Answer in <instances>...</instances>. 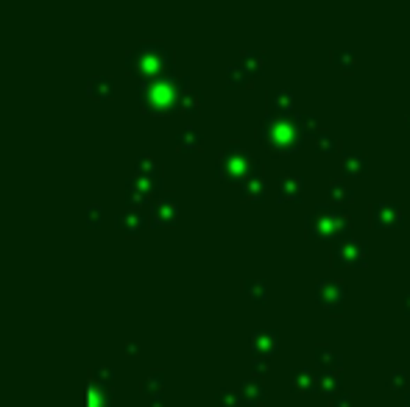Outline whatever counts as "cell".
<instances>
[{
  "label": "cell",
  "mask_w": 410,
  "mask_h": 407,
  "mask_svg": "<svg viewBox=\"0 0 410 407\" xmlns=\"http://www.w3.org/2000/svg\"><path fill=\"white\" fill-rule=\"evenodd\" d=\"M363 257H366V243H360V240H344L335 248V259L344 262V265H355Z\"/></svg>",
  "instance_id": "4"
},
{
  "label": "cell",
  "mask_w": 410,
  "mask_h": 407,
  "mask_svg": "<svg viewBox=\"0 0 410 407\" xmlns=\"http://www.w3.org/2000/svg\"><path fill=\"white\" fill-rule=\"evenodd\" d=\"M349 229V217L335 206H318L307 215V231L313 237H332Z\"/></svg>",
  "instance_id": "1"
},
{
  "label": "cell",
  "mask_w": 410,
  "mask_h": 407,
  "mask_svg": "<svg viewBox=\"0 0 410 407\" xmlns=\"http://www.w3.org/2000/svg\"><path fill=\"white\" fill-rule=\"evenodd\" d=\"M366 168H369V159H366L363 151H346V154H344V171H346L349 176L366 173Z\"/></svg>",
  "instance_id": "5"
},
{
  "label": "cell",
  "mask_w": 410,
  "mask_h": 407,
  "mask_svg": "<svg viewBox=\"0 0 410 407\" xmlns=\"http://www.w3.org/2000/svg\"><path fill=\"white\" fill-rule=\"evenodd\" d=\"M330 196H332V199H338V201H341V199H346V201H349V199H352V190H349L344 182H332V185H330Z\"/></svg>",
  "instance_id": "7"
},
{
  "label": "cell",
  "mask_w": 410,
  "mask_h": 407,
  "mask_svg": "<svg viewBox=\"0 0 410 407\" xmlns=\"http://www.w3.org/2000/svg\"><path fill=\"white\" fill-rule=\"evenodd\" d=\"M318 137H316V145L321 148V151H332L335 148V137L330 134V131H316Z\"/></svg>",
  "instance_id": "8"
},
{
  "label": "cell",
  "mask_w": 410,
  "mask_h": 407,
  "mask_svg": "<svg viewBox=\"0 0 410 407\" xmlns=\"http://www.w3.org/2000/svg\"><path fill=\"white\" fill-rule=\"evenodd\" d=\"M279 190L285 193V199H296V196L302 193V179H299V176H293V173H285V176H282Z\"/></svg>",
  "instance_id": "6"
},
{
  "label": "cell",
  "mask_w": 410,
  "mask_h": 407,
  "mask_svg": "<svg viewBox=\"0 0 410 407\" xmlns=\"http://www.w3.org/2000/svg\"><path fill=\"white\" fill-rule=\"evenodd\" d=\"M372 217L377 226H400L402 223V206L394 201H377L372 206Z\"/></svg>",
  "instance_id": "3"
},
{
  "label": "cell",
  "mask_w": 410,
  "mask_h": 407,
  "mask_svg": "<svg viewBox=\"0 0 410 407\" xmlns=\"http://www.w3.org/2000/svg\"><path fill=\"white\" fill-rule=\"evenodd\" d=\"M332 56H335V62H341V64H344L346 70H352V64H355V53H352V50L341 48V50H335Z\"/></svg>",
  "instance_id": "9"
},
{
  "label": "cell",
  "mask_w": 410,
  "mask_h": 407,
  "mask_svg": "<svg viewBox=\"0 0 410 407\" xmlns=\"http://www.w3.org/2000/svg\"><path fill=\"white\" fill-rule=\"evenodd\" d=\"M316 296L321 299L324 307L330 310H338L344 304V296H346V285L344 282H335V279H321L316 285Z\"/></svg>",
  "instance_id": "2"
}]
</instances>
